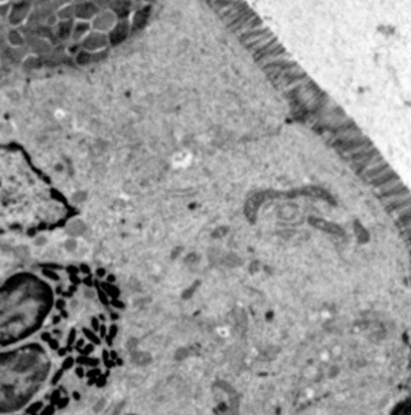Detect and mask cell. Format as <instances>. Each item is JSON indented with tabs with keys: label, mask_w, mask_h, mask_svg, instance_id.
Listing matches in <instances>:
<instances>
[{
	"label": "cell",
	"mask_w": 411,
	"mask_h": 415,
	"mask_svg": "<svg viewBox=\"0 0 411 415\" xmlns=\"http://www.w3.org/2000/svg\"><path fill=\"white\" fill-rule=\"evenodd\" d=\"M32 5L33 3L29 2H13L11 3L10 11L7 19L9 20V23L17 28V27L22 26L27 20L29 19L32 14Z\"/></svg>",
	"instance_id": "cell-1"
},
{
	"label": "cell",
	"mask_w": 411,
	"mask_h": 415,
	"mask_svg": "<svg viewBox=\"0 0 411 415\" xmlns=\"http://www.w3.org/2000/svg\"><path fill=\"white\" fill-rule=\"evenodd\" d=\"M80 49L88 51V53L96 54L100 51L106 50L110 47L108 43V37L106 33H101L98 31H90L87 34V37L79 43Z\"/></svg>",
	"instance_id": "cell-2"
},
{
	"label": "cell",
	"mask_w": 411,
	"mask_h": 415,
	"mask_svg": "<svg viewBox=\"0 0 411 415\" xmlns=\"http://www.w3.org/2000/svg\"><path fill=\"white\" fill-rule=\"evenodd\" d=\"M118 22V19H117L116 15L113 14V11H111L110 9H101L99 11L98 15L92 20L90 25H92L93 31H98L101 33H107L116 26V23Z\"/></svg>",
	"instance_id": "cell-3"
},
{
	"label": "cell",
	"mask_w": 411,
	"mask_h": 415,
	"mask_svg": "<svg viewBox=\"0 0 411 415\" xmlns=\"http://www.w3.org/2000/svg\"><path fill=\"white\" fill-rule=\"evenodd\" d=\"M101 10L93 0H81L74 4V20L92 22L94 17Z\"/></svg>",
	"instance_id": "cell-4"
},
{
	"label": "cell",
	"mask_w": 411,
	"mask_h": 415,
	"mask_svg": "<svg viewBox=\"0 0 411 415\" xmlns=\"http://www.w3.org/2000/svg\"><path fill=\"white\" fill-rule=\"evenodd\" d=\"M129 28H131V25H129L128 20H118L116 26L107 33L110 47H116V45L122 43L128 35Z\"/></svg>",
	"instance_id": "cell-5"
},
{
	"label": "cell",
	"mask_w": 411,
	"mask_h": 415,
	"mask_svg": "<svg viewBox=\"0 0 411 415\" xmlns=\"http://www.w3.org/2000/svg\"><path fill=\"white\" fill-rule=\"evenodd\" d=\"M273 33H271L267 27L264 26H259L257 27V28L253 29V31H251L249 33H246V34H243L242 37H240L241 41H242L243 45H246V47H250V45L257 43L258 40H262V39L269 37V35H271Z\"/></svg>",
	"instance_id": "cell-6"
},
{
	"label": "cell",
	"mask_w": 411,
	"mask_h": 415,
	"mask_svg": "<svg viewBox=\"0 0 411 415\" xmlns=\"http://www.w3.org/2000/svg\"><path fill=\"white\" fill-rule=\"evenodd\" d=\"M90 31H92V25H90V22L74 20L73 27H72L71 40L73 41V43L79 44L80 41L87 37V34Z\"/></svg>",
	"instance_id": "cell-7"
},
{
	"label": "cell",
	"mask_w": 411,
	"mask_h": 415,
	"mask_svg": "<svg viewBox=\"0 0 411 415\" xmlns=\"http://www.w3.org/2000/svg\"><path fill=\"white\" fill-rule=\"evenodd\" d=\"M282 53H285V49L281 47L279 41H277V39L275 38L271 43L265 45V47L262 48L261 50L257 51L256 54H253V56H255L256 61H259V60L263 59V57L279 55V54H282Z\"/></svg>",
	"instance_id": "cell-8"
},
{
	"label": "cell",
	"mask_w": 411,
	"mask_h": 415,
	"mask_svg": "<svg viewBox=\"0 0 411 415\" xmlns=\"http://www.w3.org/2000/svg\"><path fill=\"white\" fill-rule=\"evenodd\" d=\"M370 144L366 137H364V136H356V137H353V139H349L348 141H344L342 144H338L336 145V147L338 150L342 151L343 153H348L350 151L355 150V148H359V147H362L365 146V145Z\"/></svg>",
	"instance_id": "cell-9"
},
{
	"label": "cell",
	"mask_w": 411,
	"mask_h": 415,
	"mask_svg": "<svg viewBox=\"0 0 411 415\" xmlns=\"http://www.w3.org/2000/svg\"><path fill=\"white\" fill-rule=\"evenodd\" d=\"M74 20H69V21H60L57 23L56 28V35L60 40H67V39H71V33H72V27H73Z\"/></svg>",
	"instance_id": "cell-10"
},
{
	"label": "cell",
	"mask_w": 411,
	"mask_h": 415,
	"mask_svg": "<svg viewBox=\"0 0 411 415\" xmlns=\"http://www.w3.org/2000/svg\"><path fill=\"white\" fill-rule=\"evenodd\" d=\"M387 170H389V165L387 164L385 160H382V162H380L379 164L374 165L373 168L370 169H365V172L362 174V177L364 178H373L380 176V175H382L383 172H386Z\"/></svg>",
	"instance_id": "cell-11"
},
{
	"label": "cell",
	"mask_w": 411,
	"mask_h": 415,
	"mask_svg": "<svg viewBox=\"0 0 411 415\" xmlns=\"http://www.w3.org/2000/svg\"><path fill=\"white\" fill-rule=\"evenodd\" d=\"M262 25H263V22L261 21V19H259L257 15H255V16L251 17V19L247 21V22L244 23L242 27H240V28H238L237 31H235L234 33L237 35L238 38H240V37H242L243 34H246V33L253 31V29L257 28V27L262 26Z\"/></svg>",
	"instance_id": "cell-12"
},
{
	"label": "cell",
	"mask_w": 411,
	"mask_h": 415,
	"mask_svg": "<svg viewBox=\"0 0 411 415\" xmlns=\"http://www.w3.org/2000/svg\"><path fill=\"white\" fill-rule=\"evenodd\" d=\"M57 19L60 21H69V20H74V4L73 3H69V4L62 5L61 8H59L55 11Z\"/></svg>",
	"instance_id": "cell-13"
},
{
	"label": "cell",
	"mask_w": 411,
	"mask_h": 415,
	"mask_svg": "<svg viewBox=\"0 0 411 415\" xmlns=\"http://www.w3.org/2000/svg\"><path fill=\"white\" fill-rule=\"evenodd\" d=\"M397 174H395L394 171L391 170H387L386 172H383L382 175H380V176L373 178V180H370V183L375 185L376 187H380L382 186V185H385L386 182H389L391 180H394V178H397Z\"/></svg>",
	"instance_id": "cell-14"
},
{
	"label": "cell",
	"mask_w": 411,
	"mask_h": 415,
	"mask_svg": "<svg viewBox=\"0 0 411 415\" xmlns=\"http://www.w3.org/2000/svg\"><path fill=\"white\" fill-rule=\"evenodd\" d=\"M255 13H253L252 10H251V9H249V10L246 11V13H244L242 16H240L238 17V19L235 21L234 23H232V25H230V26H228L229 27V29H230L231 32H235V31H237L238 28H240V27H242L244 23L247 22V21H249L251 17L252 16H255Z\"/></svg>",
	"instance_id": "cell-15"
},
{
	"label": "cell",
	"mask_w": 411,
	"mask_h": 415,
	"mask_svg": "<svg viewBox=\"0 0 411 415\" xmlns=\"http://www.w3.org/2000/svg\"><path fill=\"white\" fill-rule=\"evenodd\" d=\"M289 59H291V56H290L289 54H287L286 51H285V53L279 54V55H274V56H269V57H263V59H261V60H259V61H257V62H258V65L261 66V67L263 68V67H264V66L269 65V63H273V62L280 61V60H289Z\"/></svg>",
	"instance_id": "cell-16"
},
{
	"label": "cell",
	"mask_w": 411,
	"mask_h": 415,
	"mask_svg": "<svg viewBox=\"0 0 411 415\" xmlns=\"http://www.w3.org/2000/svg\"><path fill=\"white\" fill-rule=\"evenodd\" d=\"M310 222H312L314 226L318 227V228L325 229V231H327V232H331V233H342V231H341L340 227L332 225V223L325 222V221H322V220H310Z\"/></svg>",
	"instance_id": "cell-17"
},
{
	"label": "cell",
	"mask_w": 411,
	"mask_h": 415,
	"mask_svg": "<svg viewBox=\"0 0 411 415\" xmlns=\"http://www.w3.org/2000/svg\"><path fill=\"white\" fill-rule=\"evenodd\" d=\"M274 39H275L274 34H271V35H269V37L262 39V40H258V41H257V43L250 45V47H247V49L250 50V53L256 54L257 51H259V50L262 49V48H264L265 45H268L269 43H271V41H273Z\"/></svg>",
	"instance_id": "cell-18"
},
{
	"label": "cell",
	"mask_w": 411,
	"mask_h": 415,
	"mask_svg": "<svg viewBox=\"0 0 411 415\" xmlns=\"http://www.w3.org/2000/svg\"><path fill=\"white\" fill-rule=\"evenodd\" d=\"M391 415H410V399L395 405Z\"/></svg>",
	"instance_id": "cell-19"
},
{
	"label": "cell",
	"mask_w": 411,
	"mask_h": 415,
	"mask_svg": "<svg viewBox=\"0 0 411 415\" xmlns=\"http://www.w3.org/2000/svg\"><path fill=\"white\" fill-rule=\"evenodd\" d=\"M9 40H10V43L13 44L14 47H20V45L25 43V39H23L22 34H21L16 28L10 32V34H9Z\"/></svg>",
	"instance_id": "cell-20"
},
{
	"label": "cell",
	"mask_w": 411,
	"mask_h": 415,
	"mask_svg": "<svg viewBox=\"0 0 411 415\" xmlns=\"http://www.w3.org/2000/svg\"><path fill=\"white\" fill-rule=\"evenodd\" d=\"M406 198H409V192H407V191H405V192L399 193V195L389 196V197H386V198H382V202L385 203L386 205H388V204H392V203H395V202H399V201H404V199H406Z\"/></svg>",
	"instance_id": "cell-21"
},
{
	"label": "cell",
	"mask_w": 411,
	"mask_h": 415,
	"mask_svg": "<svg viewBox=\"0 0 411 415\" xmlns=\"http://www.w3.org/2000/svg\"><path fill=\"white\" fill-rule=\"evenodd\" d=\"M405 191H407L406 190V187L404 186L403 183H399V185H397V186H394V187H392V189H389L388 191H386V192H383V193H381L380 195V197L381 198H386V197H389V196H394V195H399V193H401V192H405Z\"/></svg>",
	"instance_id": "cell-22"
},
{
	"label": "cell",
	"mask_w": 411,
	"mask_h": 415,
	"mask_svg": "<svg viewBox=\"0 0 411 415\" xmlns=\"http://www.w3.org/2000/svg\"><path fill=\"white\" fill-rule=\"evenodd\" d=\"M406 207H410V199L409 198L404 199V201H399V202L392 203V204H388V205H387V209H388L389 213H393V211L400 210V209L406 208Z\"/></svg>",
	"instance_id": "cell-23"
},
{
	"label": "cell",
	"mask_w": 411,
	"mask_h": 415,
	"mask_svg": "<svg viewBox=\"0 0 411 415\" xmlns=\"http://www.w3.org/2000/svg\"><path fill=\"white\" fill-rule=\"evenodd\" d=\"M187 356H189V352H187L185 348H180V350H178L177 353H175V358H177L178 360L186 358Z\"/></svg>",
	"instance_id": "cell-24"
},
{
	"label": "cell",
	"mask_w": 411,
	"mask_h": 415,
	"mask_svg": "<svg viewBox=\"0 0 411 415\" xmlns=\"http://www.w3.org/2000/svg\"><path fill=\"white\" fill-rule=\"evenodd\" d=\"M13 0H0V5L3 4H9V3H11Z\"/></svg>",
	"instance_id": "cell-25"
}]
</instances>
